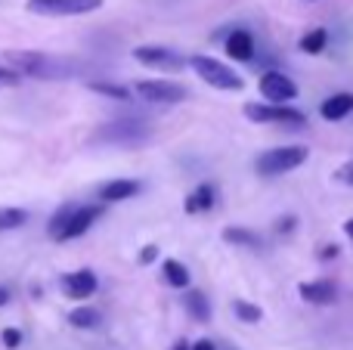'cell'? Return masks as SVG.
<instances>
[{
	"mask_svg": "<svg viewBox=\"0 0 353 350\" xmlns=\"http://www.w3.org/2000/svg\"><path fill=\"white\" fill-rule=\"evenodd\" d=\"M214 202H217V189H214L211 183H201L189 192V198H186L183 208H186V214H201V211H211Z\"/></svg>",
	"mask_w": 353,
	"mask_h": 350,
	"instance_id": "2e32d148",
	"label": "cell"
},
{
	"mask_svg": "<svg viewBox=\"0 0 353 350\" xmlns=\"http://www.w3.org/2000/svg\"><path fill=\"white\" fill-rule=\"evenodd\" d=\"M68 322H72L74 329H97L99 326V310L93 307H78L68 313Z\"/></svg>",
	"mask_w": 353,
	"mask_h": 350,
	"instance_id": "44dd1931",
	"label": "cell"
},
{
	"mask_svg": "<svg viewBox=\"0 0 353 350\" xmlns=\"http://www.w3.org/2000/svg\"><path fill=\"white\" fill-rule=\"evenodd\" d=\"M344 233H347V239L353 242V217H350V220H347V223H344Z\"/></svg>",
	"mask_w": 353,
	"mask_h": 350,
	"instance_id": "1f68e13d",
	"label": "cell"
},
{
	"mask_svg": "<svg viewBox=\"0 0 353 350\" xmlns=\"http://www.w3.org/2000/svg\"><path fill=\"white\" fill-rule=\"evenodd\" d=\"M232 313H236V316H239V320H242V322H251V326L263 320V310L257 307V304H248V301H242V298H239V301H232Z\"/></svg>",
	"mask_w": 353,
	"mask_h": 350,
	"instance_id": "7402d4cb",
	"label": "cell"
},
{
	"mask_svg": "<svg viewBox=\"0 0 353 350\" xmlns=\"http://www.w3.org/2000/svg\"><path fill=\"white\" fill-rule=\"evenodd\" d=\"M245 118L254 124H307V115L294 105H273V103H248Z\"/></svg>",
	"mask_w": 353,
	"mask_h": 350,
	"instance_id": "8992f818",
	"label": "cell"
},
{
	"mask_svg": "<svg viewBox=\"0 0 353 350\" xmlns=\"http://www.w3.org/2000/svg\"><path fill=\"white\" fill-rule=\"evenodd\" d=\"M341 183H347V186H353V161H347V165H341L338 167V174H335Z\"/></svg>",
	"mask_w": 353,
	"mask_h": 350,
	"instance_id": "484cf974",
	"label": "cell"
},
{
	"mask_svg": "<svg viewBox=\"0 0 353 350\" xmlns=\"http://www.w3.org/2000/svg\"><path fill=\"white\" fill-rule=\"evenodd\" d=\"M134 59L143 62L146 68H161V72H176L183 68V59L171 47H159V43H143L134 50Z\"/></svg>",
	"mask_w": 353,
	"mask_h": 350,
	"instance_id": "30bf717a",
	"label": "cell"
},
{
	"mask_svg": "<svg viewBox=\"0 0 353 350\" xmlns=\"http://www.w3.org/2000/svg\"><path fill=\"white\" fill-rule=\"evenodd\" d=\"M276 229H279V233H292V229H294V217H279V220H276Z\"/></svg>",
	"mask_w": 353,
	"mask_h": 350,
	"instance_id": "f1b7e54d",
	"label": "cell"
},
{
	"mask_svg": "<svg viewBox=\"0 0 353 350\" xmlns=\"http://www.w3.org/2000/svg\"><path fill=\"white\" fill-rule=\"evenodd\" d=\"M189 65L195 68V74H199L205 84L217 87V90H242L245 87L242 74H236L230 65H223L220 59H211V56H192Z\"/></svg>",
	"mask_w": 353,
	"mask_h": 350,
	"instance_id": "5b68a950",
	"label": "cell"
},
{
	"mask_svg": "<svg viewBox=\"0 0 353 350\" xmlns=\"http://www.w3.org/2000/svg\"><path fill=\"white\" fill-rule=\"evenodd\" d=\"M319 258H323V260H329V258H338V245H325L323 251H319Z\"/></svg>",
	"mask_w": 353,
	"mask_h": 350,
	"instance_id": "f546056e",
	"label": "cell"
},
{
	"mask_svg": "<svg viewBox=\"0 0 353 350\" xmlns=\"http://www.w3.org/2000/svg\"><path fill=\"white\" fill-rule=\"evenodd\" d=\"M134 90L146 103H183L189 96V90L183 84H176V81H140Z\"/></svg>",
	"mask_w": 353,
	"mask_h": 350,
	"instance_id": "9c48e42d",
	"label": "cell"
},
{
	"mask_svg": "<svg viewBox=\"0 0 353 350\" xmlns=\"http://www.w3.org/2000/svg\"><path fill=\"white\" fill-rule=\"evenodd\" d=\"M161 273H165V282L171 285V289H189V270L180 264V260H165L161 264Z\"/></svg>",
	"mask_w": 353,
	"mask_h": 350,
	"instance_id": "d6986e66",
	"label": "cell"
},
{
	"mask_svg": "<svg viewBox=\"0 0 353 350\" xmlns=\"http://www.w3.org/2000/svg\"><path fill=\"white\" fill-rule=\"evenodd\" d=\"M223 242H230V245H239V248H263L261 236L251 233V229H245V227H226L223 229Z\"/></svg>",
	"mask_w": 353,
	"mask_h": 350,
	"instance_id": "e0dca14e",
	"label": "cell"
},
{
	"mask_svg": "<svg viewBox=\"0 0 353 350\" xmlns=\"http://www.w3.org/2000/svg\"><path fill=\"white\" fill-rule=\"evenodd\" d=\"M226 56L236 62L254 59V37H251V31H245V28L230 31V37H226Z\"/></svg>",
	"mask_w": 353,
	"mask_h": 350,
	"instance_id": "7c38bea8",
	"label": "cell"
},
{
	"mask_svg": "<svg viewBox=\"0 0 353 350\" xmlns=\"http://www.w3.org/2000/svg\"><path fill=\"white\" fill-rule=\"evenodd\" d=\"M298 291L307 304H332L335 295H338V289L329 282V279H319V282H301Z\"/></svg>",
	"mask_w": 353,
	"mask_h": 350,
	"instance_id": "9a60e30c",
	"label": "cell"
},
{
	"mask_svg": "<svg viewBox=\"0 0 353 350\" xmlns=\"http://www.w3.org/2000/svg\"><path fill=\"white\" fill-rule=\"evenodd\" d=\"M6 301H10V291H6V289H0V307H3Z\"/></svg>",
	"mask_w": 353,
	"mask_h": 350,
	"instance_id": "d6a6232c",
	"label": "cell"
},
{
	"mask_svg": "<svg viewBox=\"0 0 353 350\" xmlns=\"http://www.w3.org/2000/svg\"><path fill=\"white\" fill-rule=\"evenodd\" d=\"M353 112V93H332L323 105H319V115L325 121H344Z\"/></svg>",
	"mask_w": 353,
	"mask_h": 350,
	"instance_id": "4fadbf2b",
	"label": "cell"
},
{
	"mask_svg": "<svg viewBox=\"0 0 353 350\" xmlns=\"http://www.w3.org/2000/svg\"><path fill=\"white\" fill-rule=\"evenodd\" d=\"M6 59L16 65L19 74H31V78H74L78 68H84L81 62H65V59H53V56H43V53H31V50H10Z\"/></svg>",
	"mask_w": 353,
	"mask_h": 350,
	"instance_id": "7a4b0ae2",
	"label": "cell"
},
{
	"mask_svg": "<svg viewBox=\"0 0 353 350\" xmlns=\"http://www.w3.org/2000/svg\"><path fill=\"white\" fill-rule=\"evenodd\" d=\"M140 189H143V186L137 183V180H109V183L99 186V198L112 205V202H124V198H134Z\"/></svg>",
	"mask_w": 353,
	"mask_h": 350,
	"instance_id": "5bb4252c",
	"label": "cell"
},
{
	"mask_svg": "<svg viewBox=\"0 0 353 350\" xmlns=\"http://www.w3.org/2000/svg\"><path fill=\"white\" fill-rule=\"evenodd\" d=\"M62 291H65L68 298H74V301H84V298H90L93 291H97V273L93 270L68 273V276L62 279Z\"/></svg>",
	"mask_w": 353,
	"mask_h": 350,
	"instance_id": "8fae6325",
	"label": "cell"
},
{
	"mask_svg": "<svg viewBox=\"0 0 353 350\" xmlns=\"http://www.w3.org/2000/svg\"><path fill=\"white\" fill-rule=\"evenodd\" d=\"M90 90H97V93H103V96H112V99H130V90L128 87H121V84H109V81H90Z\"/></svg>",
	"mask_w": 353,
	"mask_h": 350,
	"instance_id": "cb8c5ba5",
	"label": "cell"
},
{
	"mask_svg": "<svg viewBox=\"0 0 353 350\" xmlns=\"http://www.w3.org/2000/svg\"><path fill=\"white\" fill-rule=\"evenodd\" d=\"M19 78H22L19 72H3V68H0V87H12V84H19Z\"/></svg>",
	"mask_w": 353,
	"mask_h": 350,
	"instance_id": "83f0119b",
	"label": "cell"
},
{
	"mask_svg": "<svg viewBox=\"0 0 353 350\" xmlns=\"http://www.w3.org/2000/svg\"><path fill=\"white\" fill-rule=\"evenodd\" d=\"M183 304H186V313L192 316L195 322H208V320H211V304H208V298L201 295V291H186Z\"/></svg>",
	"mask_w": 353,
	"mask_h": 350,
	"instance_id": "ac0fdd59",
	"label": "cell"
},
{
	"mask_svg": "<svg viewBox=\"0 0 353 350\" xmlns=\"http://www.w3.org/2000/svg\"><path fill=\"white\" fill-rule=\"evenodd\" d=\"M192 350H217L214 347V341H208V338H201V341H195Z\"/></svg>",
	"mask_w": 353,
	"mask_h": 350,
	"instance_id": "4dcf8cb0",
	"label": "cell"
},
{
	"mask_svg": "<svg viewBox=\"0 0 353 350\" xmlns=\"http://www.w3.org/2000/svg\"><path fill=\"white\" fill-rule=\"evenodd\" d=\"M174 350H192V344H186V341H176Z\"/></svg>",
	"mask_w": 353,
	"mask_h": 350,
	"instance_id": "836d02e7",
	"label": "cell"
},
{
	"mask_svg": "<svg viewBox=\"0 0 353 350\" xmlns=\"http://www.w3.org/2000/svg\"><path fill=\"white\" fill-rule=\"evenodd\" d=\"M25 6L34 16H84V12H97L103 0H28Z\"/></svg>",
	"mask_w": 353,
	"mask_h": 350,
	"instance_id": "52a82bcc",
	"label": "cell"
},
{
	"mask_svg": "<svg viewBox=\"0 0 353 350\" xmlns=\"http://www.w3.org/2000/svg\"><path fill=\"white\" fill-rule=\"evenodd\" d=\"M155 258H159V248H155V245H146V248L140 251V258H137V260H140V264H152Z\"/></svg>",
	"mask_w": 353,
	"mask_h": 350,
	"instance_id": "4316f807",
	"label": "cell"
},
{
	"mask_svg": "<svg viewBox=\"0 0 353 350\" xmlns=\"http://www.w3.org/2000/svg\"><path fill=\"white\" fill-rule=\"evenodd\" d=\"M28 220L22 208H0V233H10V229H19Z\"/></svg>",
	"mask_w": 353,
	"mask_h": 350,
	"instance_id": "603a6c76",
	"label": "cell"
},
{
	"mask_svg": "<svg viewBox=\"0 0 353 350\" xmlns=\"http://www.w3.org/2000/svg\"><path fill=\"white\" fill-rule=\"evenodd\" d=\"M325 47H329V31L325 28H313V31H307V34L301 37V50L310 53V56H319Z\"/></svg>",
	"mask_w": 353,
	"mask_h": 350,
	"instance_id": "ffe728a7",
	"label": "cell"
},
{
	"mask_svg": "<svg viewBox=\"0 0 353 350\" xmlns=\"http://www.w3.org/2000/svg\"><path fill=\"white\" fill-rule=\"evenodd\" d=\"M99 214H103L99 205H65V208H59V214L50 220L47 233L53 242L78 239V236H84L87 229L99 220Z\"/></svg>",
	"mask_w": 353,
	"mask_h": 350,
	"instance_id": "6da1fadb",
	"label": "cell"
},
{
	"mask_svg": "<svg viewBox=\"0 0 353 350\" xmlns=\"http://www.w3.org/2000/svg\"><path fill=\"white\" fill-rule=\"evenodd\" d=\"M257 87H261V96L273 105H288V99L298 96V84L282 72H263Z\"/></svg>",
	"mask_w": 353,
	"mask_h": 350,
	"instance_id": "ba28073f",
	"label": "cell"
},
{
	"mask_svg": "<svg viewBox=\"0 0 353 350\" xmlns=\"http://www.w3.org/2000/svg\"><path fill=\"white\" fill-rule=\"evenodd\" d=\"M3 344L10 347V350H12V347H19V344H22V335H19L16 329H3Z\"/></svg>",
	"mask_w": 353,
	"mask_h": 350,
	"instance_id": "d4e9b609",
	"label": "cell"
},
{
	"mask_svg": "<svg viewBox=\"0 0 353 350\" xmlns=\"http://www.w3.org/2000/svg\"><path fill=\"white\" fill-rule=\"evenodd\" d=\"M97 143H112V146H137V143L149 140V124L137 121V118H121V121H109L93 134Z\"/></svg>",
	"mask_w": 353,
	"mask_h": 350,
	"instance_id": "277c9868",
	"label": "cell"
},
{
	"mask_svg": "<svg viewBox=\"0 0 353 350\" xmlns=\"http://www.w3.org/2000/svg\"><path fill=\"white\" fill-rule=\"evenodd\" d=\"M310 155V149L304 146H279V149H267L263 155H257L254 171L261 177H279V174H288L294 167H301Z\"/></svg>",
	"mask_w": 353,
	"mask_h": 350,
	"instance_id": "3957f363",
	"label": "cell"
}]
</instances>
